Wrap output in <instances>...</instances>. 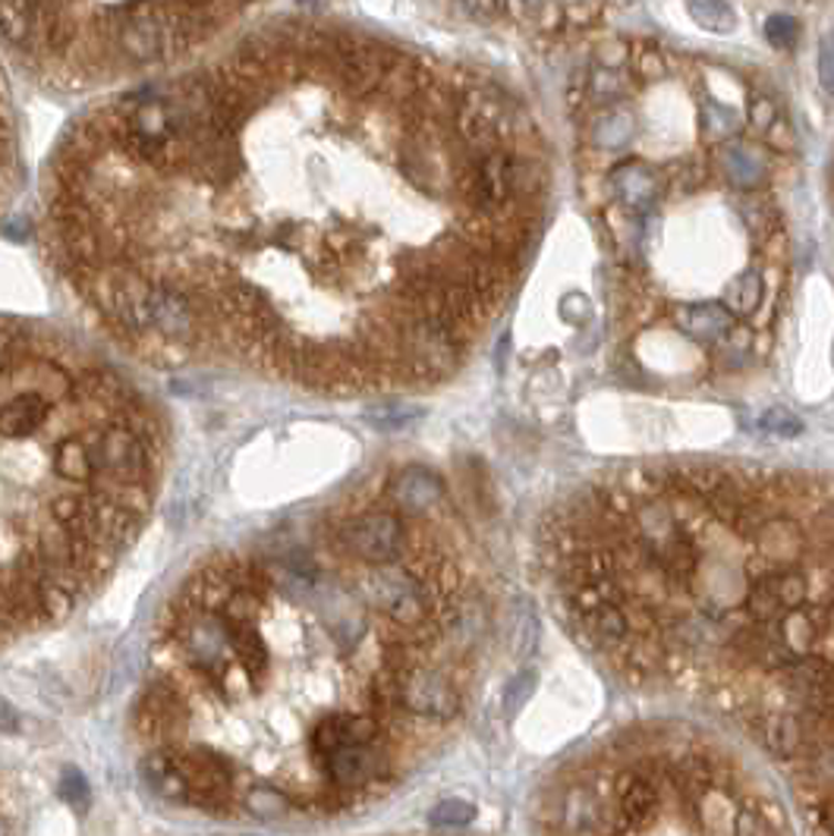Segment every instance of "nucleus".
Returning <instances> with one entry per match:
<instances>
[{
    "instance_id": "nucleus-1",
    "label": "nucleus",
    "mask_w": 834,
    "mask_h": 836,
    "mask_svg": "<svg viewBox=\"0 0 834 836\" xmlns=\"http://www.w3.org/2000/svg\"><path fill=\"white\" fill-rule=\"evenodd\" d=\"M274 88L224 66L70 129L44 180L57 284L151 368L315 396L447 378L507 289L498 224L397 211L362 126Z\"/></svg>"
},
{
    "instance_id": "nucleus-2",
    "label": "nucleus",
    "mask_w": 834,
    "mask_h": 836,
    "mask_svg": "<svg viewBox=\"0 0 834 836\" xmlns=\"http://www.w3.org/2000/svg\"><path fill=\"white\" fill-rule=\"evenodd\" d=\"M429 512V510H422ZM384 504L328 510L199 563L155 620L133 708L155 796L228 821L334 817L463 711L460 567Z\"/></svg>"
},
{
    "instance_id": "nucleus-3",
    "label": "nucleus",
    "mask_w": 834,
    "mask_h": 836,
    "mask_svg": "<svg viewBox=\"0 0 834 836\" xmlns=\"http://www.w3.org/2000/svg\"><path fill=\"white\" fill-rule=\"evenodd\" d=\"M165 466V419L120 368L57 327L0 315V648L98 594Z\"/></svg>"
},
{
    "instance_id": "nucleus-4",
    "label": "nucleus",
    "mask_w": 834,
    "mask_h": 836,
    "mask_svg": "<svg viewBox=\"0 0 834 836\" xmlns=\"http://www.w3.org/2000/svg\"><path fill=\"white\" fill-rule=\"evenodd\" d=\"M781 682L784 692L791 695L793 701L815 717H832L834 715V664L825 657H810L800 654L793 657L791 664L781 667Z\"/></svg>"
},
{
    "instance_id": "nucleus-5",
    "label": "nucleus",
    "mask_w": 834,
    "mask_h": 836,
    "mask_svg": "<svg viewBox=\"0 0 834 836\" xmlns=\"http://www.w3.org/2000/svg\"><path fill=\"white\" fill-rule=\"evenodd\" d=\"M810 597V579L793 567H774L747 589V611L752 620H778L788 611L803 607Z\"/></svg>"
},
{
    "instance_id": "nucleus-6",
    "label": "nucleus",
    "mask_w": 834,
    "mask_h": 836,
    "mask_svg": "<svg viewBox=\"0 0 834 836\" xmlns=\"http://www.w3.org/2000/svg\"><path fill=\"white\" fill-rule=\"evenodd\" d=\"M580 611V620H583L585 635L602 645V648H621L626 638H630V620L626 613L611 601V597H599V601H589Z\"/></svg>"
},
{
    "instance_id": "nucleus-7",
    "label": "nucleus",
    "mask_w": 834,
    "mask_h": 836,
    "mask_svg": "<svg viewBox=\"0 0 834 836\" xmlns=\"http://www.w3.org/2000/svg\"><path fill=\"white\" fill-rule=\"evenodd\" d=\"M614 798H617V808H621V817H626L624 830H640L643 821L652 817V812L658 808V790L648 776L636 774V771H624L614 780Z\"/></svg>"
},
{
    "instance_id": "nucleus-8",
    "label": "nucleus",
    "mask_w": 834,
    "mask_h": 836,
    "mask_svg": "<svg viewBox=\"0 0 834 836\" xmlns=\"http://www.w3.org/2000/svg\"><path fill=\"white\" fill-rule=\"evenodd\" d=\"M756 544H759V551L762 557L774 563V567H788L793 563L803 548H806V531L800 529L793 519L788 516H781V519H769L759 535H756Z\"/></svg>"
},
{
    "instance_id": "nucleus-9",
    "label": "nucleus",
    "mask_w": 834,
    "mask_h": 836,
    "mask_svg": "<svg viewBox=\"0 0 834 836\" xmlns=\"http://www.w3.org/2000/svg\"><path fill=\"white\" fill-rule=\"evenodd\" d=\"M677 327L693 337V340H703V343H711V340H721L733 330V311L718 303H696V306L680 308L674 315Z\"/></svg>"
},
{
    "instance_id": "nucleus-10",
    "label": "nucleus",
    "mask_w": 834,
    "mask_h": 836,
    "mask_svg": "<svg viewBox=\"0 0 834 836\" xmlns=\"http://www.w3.org/2000/svg\"><path fill=\"white\" fill-rule=\"evenodd\" d=\"M614 189L630 208H646L658 195V180L643 163H621L614 170Z\"/></svg>"
},
{
    "instance_id": "nucleus-11",
    "label": "nucleus",
    "mask_w": 834,
    "mask_h": 836,
    "mask_svg": "<svg viewBox=\"0 0 834 836\" xmlns=\"http://www.w3.org/2000/svg\"><path fill=\"white\" fill-rule=\"evenodd\" d=\"M759 733L762 742L772 749L774 755H793L803 742H806V730L803 720L796 715H766L759 720Z\"/></svg>"
},
{
    "instance_id": "nucleus-12",
    "label": "nucleus",
    "mask_w": 834,
    "mask_h": 836,
    "mask_svg": "<svg viewBox=\"0 0 834 836\" xmlns=\"http://www.w3.org/2000/svg\"><path fill=\"white\" fill-rule=\"evenodd\" d=\"M774 623H778V633H781V638H784V645H788V652L793 657L813 652L819 629H815V620L810 613H800V607H796V611H788L784 616H778Z\"/></svg>"
},
{
    "instance_id": "nucleus-13",
    "label": "nucleus",
    "mask_w": 834,
    "mask_h": 836,
    "mask_svg": "<svg viewBox=\"0 0 834 836\" xmlns=\"http://www.w3.org/2000/svg\"><path fill=\"white\" fill-rule=\"evenodd\" d=\"M602 815V805L599 798L592 796V790H573L567 802H563V827L567 830H602V824L595 817Z\"/></svg>"
},
{
    "instance_id": "nucleus-14",
    "label": "nucleus",
    "mask_w": 834,
    "mask_h": 836,
    "mask_svg": "<svg viewBox=\"0 0 834 836\" xmlns=\"http://www.w3.org/2000/svg\"><path fill=\"white\" fill-rule=\"evenodd\" d=\"M721 167L737 186H756L762 177V163L756 161L750 148H728L721 151Z\"/></svg>"
},
{
    "instance_id": "nucleus-15",
    "label": "nucleus",
    "mask_w": 834,
    "mask_h": 836,
    "mask_svg": "<svg viewBox=\"0 0 834 836\" xmlns=\"http://www.w3.org/2000/svg\"><path fill=\"white\" fill-rule=\"evenodd\" d=\"M759 303H762V277L756 271L740 274L728 289V308L740 311V315H750L759 308Z\"/></svg>"
},
{
    "instance_id": "nucleus-16",
    "label": "nucleus",
    "mask_w": 834,
    "mask_h": 836,
    "mask_svg": "<svg viewBox=\"0 0 834 836\" xmlns=\"http://www.w3.org/2000/svg\"><path fill=\"white\" fill-rule=\"evenodd\" d=\"M689 17L699 22L703 29H711V32H730L733 25V10H730L725 0H687Z\"/></svg>"
},
{
    "instance_id": "nucleus-17",
    "label": "nucleus",
    "mask_w": 834,
    "mask_h": 836,
    "mask_svg": "<svg viewBox=\"0 0 834 836\" xmlns=\"http://www.w3.org/2000/svg\"><path fill=\"white\" fill-rule=\"evenodd\" d=\"M595 142L602 148H621L633 136V120L626 114H608L605 120L595 123Z\"/></svg>"
},
{
    "instance_id": "nucleus-18",
    "label": "nucleus",
    "mask_w": 834,
    "mask_h": 836,
    "mask_svg": "<svg viewBox=\"0 0 834 836\" xmlns=\"http://www.w3.org/2000/svg\"><path fill=\"white\" fill-rule=\"evenodd\" d=\"M759 428L772 434V437H800L803 434V419L791 409H769L759 419Z\"/></svg>"
},
{
    "instance_id": "nucleus-19",
    "label": "nucleus",
    "mask_w": 834,
    "mask_h": 836,
    "mask_svg": "<svg viewBox=\"0 0 834 836\" xmlns=\"http://www.w3.org/2000/svg\"><path fill=\"white\" fill-rule=\"evenodd\" d=\"M536 682H539V676L532 674V670H526V674L514 676L510 682H507V692H504V711L507 715H517L522 705L532 698V689H536Z\"/></svg>"
},
{
    "instance_id": "nucleus-20",
    "label": "nucleus",
    "mask_w": 834,
    "mask_h": 836,
    "mask_svg": "<svg viewBox=\"0 0 834 836\" xmlns=\"http://www.w3.org/2000/svg\"><path fill=\"white\" fill-rule=\"evenodd\" d=\"M473 817H476V808L469 802L451 798V802H441L439 808L432 812V824L435 827H460V824H469Z\"/></svg>"
},
{
    "instance_id": "nucleus-21",
    "label": "nucleus",
    "mask_w": 834,
    "mask_h": 836,
    "mask_svg": "<svg viewBox=\"0 0 834 836\" xmlns=\"http://www.w3.org/2000/svg\"><path fill=\"white\" fill-rule=\"evenodd\" d=\"M703 126H706V133H709L711 139H725V136H730L737 129V114H730L728 107L711 104V107L703 110Z\"/></svg>"
},
{
    "instance_id": "nucleus-22",
    "label": "nucleus",
    "mask_w": 834,
    "mask_h": 836,
    "mask_svg": "<svg viewBox=\"0 0 834 836\" xmlns=\"http://www.w3.org/2000/svg\"><path fill=\"white\" fill-rule=\"evenodd\" d=\"M819 82L828 95H834V29L825 32V39L819 44Z\"/></svg>"
},
{
    "instance_id": "nucleus-23",
    "label": "nucleus",
    "mask_w": 834,
    "mask_h": 836,
    "mask_svg": "<svg viewBox=\"0 0 834 836\" xmlns=\"http://www.w3.org/2000/svg\"><path fill=\"white\" fill-rule=\"evenodd\" d=\"M617 95H624V82H621V76L602 70V73L592 80V98H595V102H614Z\"/></svg>"
},
{
    "instance_id": "nucleus-24",
    "label": "nucleus",
    "mask_w": 834,
    "mask_h": 836,
    "mask_svg": "<svg viewBox=\"0 0 834 836\" xmlns=\"http://www.w3.org/2000/svg\"><path fill=\"white\" fill-rule=\"evenodd\" d=\"M766 35H769L774 47H788L796 39V22L788 20V17H772L766 25Z\"/></svg>"
},
{
    "instance_id": "nucleus-25",
    "label": "nucleus",
    "mask_w": 834,
    "mask_h": 836,
    "mask_svg": "<svg viewBox=\"0 0 834 836\" xmlns=\"http://www.w3.org/2000/svg\"><path fill=\"white\" fill-rule=\"evenodd\" d=\"M750 120H752V126H759V129H769V126L778 120L774 104L766 102V98H756V102L750 104Z\"/></svg>"
},
{
    "instance_id": "nucleus-26",
    "label": "nucleus",
    "mask_w": 834,
    "mask_h": 836,
    "mask_svg": "<svg viewBox=\"0 0 834 836\" xmlns=\"http://www.w3.org/2000/svg\"><path fill=\"white\" fill-rule=\"evenodd\" d=\"M0 733H20V715H17V708L3 695H0Z\"/></svg>"
},
{
    "instance_id": "nucleus-27",
    "label": "nucleus",
    "mask_w": 834,
    "mask_h": 836,
    "mask_svg": "<svg viewBox=\"0 0 834 836\" xmlns=\"http://www.w3.org/2000/svg\"><path fill=\"white\" fill-rule=\"evenodd\" d=\"M636 70H640V76H662V70H665V63H662V54L658 51H646V54H640V61H636Z\"/></svg>"
},
{
    "instance_id": "nucleus-28",
    "label": "nucleus",
    "mask_w": 834,
    "mask_h": 836,
    "mask_svg": "<svg viewBox=\"0 0 834 836\" xmlns=\"http://www.w3.org/2000/svg\"><path fill=\"white\" fill-rule=\"evenodd\" d=\"M599 61L605 63V66H621V63L626 61V47L624 44H617V41H614V44H605L602 54H599Z\"/></svg>"
},
{
    "instance_id": "nucleus-29",
    "label": "nucleus",
    "mask_w": 834,
    "mask_h": 836,
    "mask_svg": "<svg viewBox=\"0 0 834 836\" xmlns=\"http://www.w3.org/2000/svg\"><path fill=\"white\" fill-rule=\"evenodd\" d=\"M769 142L778 145V148H788V145H791V129L781 120H774L772 126H769Z\"/></svg>"
},
{
    "instance_id": "nucleus-30",
    "label": "nucleus",
    "mask_w": 834,
    "mask_h": 836,
    "mask_svg": "<svg viewBox=\"0 0 834 836\" xmlns=\"http://www.w3.org/2000/svg\"><path fill=\"white\" fill-rule=\"evenodd\" d=\"M10 815H13V808H10L7 790H3V783H0V830H10V827H13V824H10Z\"/></svg>"
},
{
    "instance_id": "nucleus-31",
    "label": "nucleus",
    "mask_w": 834,
    "mask_h": 836,
    "mask_svg": "<svg viewBox=\"0 0 834 836\" xmlns=\"http://www.w3.org/2000/svg\"><path fill=\"white\" fill-rule=\"evenodd\" d=\"M825 824H822V830H828V834H834V802H828L825 805Z\"/></svg>"
},
{
    "instance_id": "nucleus-32",
    "label": "nucleus",
    "mask_w": 834,
    "mask_h": 836,
    "mask_svg": "<svg viewBox=\"0 0 834 836\" xmlns=\"http://www.w3.org/2000/svg\"><path fill=\"white\" fill-rule=\"evenodd\" d=\"M520 3H526V7H542L545 0H520Z\"/></svg>"
}]
</instances>
